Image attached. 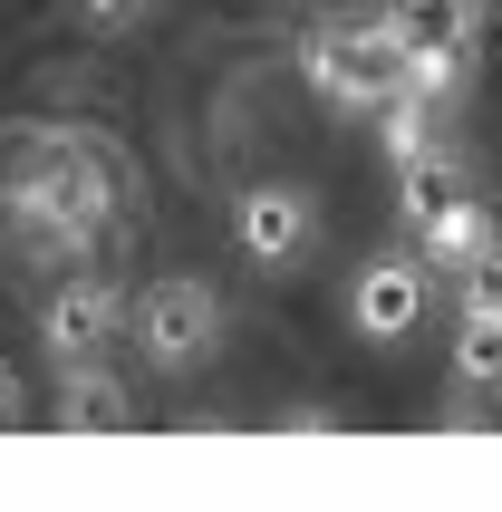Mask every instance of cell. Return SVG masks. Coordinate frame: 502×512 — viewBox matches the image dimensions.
Listing matches in <instances>:
<instances>
[{
	"mask_svg": "<svg viewBox=\"0 0 502 512\" xmlns=\"http://www.w3.org/2000/svg\"><path fill=\"white\" fill-rule=\"evenodd\" d=\"M309 87L338 107H387L406 87V20L396 10H338L309 39Z\"/></svg>",
	"mask_w": 502,
	"mask_h": 512,
	"instance_id": "cell-1",
	"label": "cell"
},
{
	"mask_svg": "<svg viewBox=\"0 0 502 512\" xmlns=\"http://www.w3.org/2000/svg\"><path fill=\"white\" fill-rule=\"evenodd\" d=\"M126 329H136V348L165 377H184V368H203V358L223 348V300L203 281H155L136 310H126Z\"/></svg>",
	"mask_w": 502,
	"mask_h": 512,
	"instance_id": "cell-2",
	"label": "cell"
},
{
	"mask_svg": "<svg viewBox=\"0 0 502 512\" xmlns=\"http://www.w3.org/2000/svg\"><path fill=\"white\" fill-rule=\"evenodd\" d=\"M425 300H435V261H416V252H377L348 281V329L358 339H406L425 319Z\"/></svg>",
	"mask_w": 502,
	"mask_h": 512,
	"instance_id": "cell-3",
	"label": "cell"
},
{
	"mask_svg": "<svg viewBox=\"0 0 502 512\" xmlns=\"http://www.w3.org/2000/svg\"><path fill=\"white\" fill-rule=\"evenodd\" d=\"M126 329V300H116L107 281H58L49 290V310H39V339H49V358L58 368H78V358H107V339Z\"/></svg>",
	"mask_w": 502,
	"mask_h": 512,
	"instance_id": "cell-4",
	"label": "cell"
},
{
	"mask_svg": "<svg viewBox=\"0 0 502 512\" xmlns=\"http://www.w3.org/2000/svg\"><path fill=\"white\" fill-rule=\"evenodd\" d=\"M232 242L280 271V261H300L309 242H319V203H309L300 184H251V194L232 203Z\"/></svg>",
	"mask_w": 502,
	"mask_h": 512,
	"instance_id": "cell-5",
	"label": "cell"
},
{
	"mask_svg": "<svg viewBox=\"0 0 502 512\" xmlns=\"http://www.w3.org/2000/svg\"><path fill=\"white\" fill-rule=\"evenodd\" d=\"M464 203H474V184H464L454 155H435V145L396 155V213H406V232H435L445 213H464Z\"/></svg>",
	"mask_w": 502,
	"mask_h": 512,
	"instance_id": "cell-6",
	"label": "cell"
},
{
	"mask_svg": "<svg viewBox=\"0 0 502 512\" xmlns=\"http://www.w3.org/2000/svg\"><path fill=\"white\" fill-rule=\"evenodd\" d=\"M58 426H68V435H126V426H136V397H126L97 358H78V368L58 377Z\"/></svg>",
	"mask_w": 502,
	"mask_h": 512,
	"instance_id": "cell-7",
	"label": "cell"
},
{
	"mask_svg": "<svg viewBox=\"0 0 502 512\" xmlns=\"http://www.w3.org/2000/svg\"><path fill=\"white\" fill-rule=\"evenodd\" d=\"M396 20H406V49H425V58H474L483 0H396Z\"/></svg>",
	"mask_w": 502,
	"mask_h": 512,
	"instance_id": "cell-8",
	"label": "cell"
},
{
	"mask_svg": "<svg viewBox=\"0 0 502 512\" xmlns=\"http://www.w3.org/2000/svg\"><path fill=\"white\" fill-rule=\"evenodd\" d=\"M416 242H425V261H435V271H464V261L493 252V223H483V203H464V213H445V223L416 232Z\"/></svg>",
	"mask_w": 502,
	"mask_h": 512,
	"instance_id": "cell-9",
	"label": "cell"
},
{
	"mask_svg": "<svg viewBox=\"0 0 502 512\" xmlns=\"http://www.w3.org/2000/svg\"><path fill=\"white\" fill-rule=\"evenodd\" d=\"M454 377L464 387H502V319H464L454 329Z\"/></svg>",
	"mask_w": 502,
	"mask_h": 512,
	"instance_id": "cell-10",
	"label": "cell"
},
{
	"mask_svg": "<svg viewBox=\"0 0 502 512\" xmlns=\"http://www.w3.org/2000/svg\"><path fill=\"white\" fill-rule=\"evenodd\" d=\"M464 319H502V242L483 261H464Z\"/></svg>",
	"mask_w": 502,
	"mask_h": 512,
	"instance_id": "cell-11",
	"label": "cell"
},
{
	"mask_svg": "<svg viewBox=\"0 0 502 512\" xmlns=\"http://www.w3.org/2000/svg\"><path fill=\"white\" fill-rule=\"evenodd\" d=\"M78 10H87V20H97V29H126V20H136V10H155V0H78Z\"/></svg>",
	"mask_w": 502,
	"mask_h": 512,
	"instance_id": "cell-12",
	"label": "cell"
},
{
	"mask_svg": "<svg viewBox=\"0 0 502 512\" xmlns=\"http://www.w3.org/2000/svg\"><path fill=\"white\" fill-rule=\"evenodd\" d=\"M10 426H20V377L0 368V435H10Z\"/></svg>",
	"mask_w": 502,
	"mask_h": 512,
	"instance_id": "cell-13",
	"label": "cell"
}]
</instances>
